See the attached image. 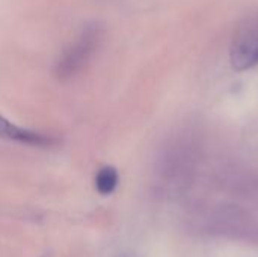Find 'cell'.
Instances as JSON below:
<instances>
[{
	"label": "cell",
	"mask_w": 258,
	"mask_h": 257,
	"mask_svg": "<svg viewBox=\"0 0 258 257\" xmlns=\"http://www.w3.org/2000/svg\"><path fill=\"white\" fill-rule=\"evenodd\" d=\"M0 138L8 141H15L20 144L33 145V147H50L56 142L53 136H47L39 132L18 127L9 120H6L3 115H0Z\"/></svg>",
	"instance_id": "cell-3"
},
{
	"label": "cell",
	"mask_w": 258,
	"mask_h": 257,
	"mask_svg": "<svg viewBox=\"0 0 258 257\" xmlns=\"http://www.w3.org/2000/svg\"><path fill=\"white\" fill-rule=\"evenodd\" d=\"M104 36V29L98 23H91L82 29L76 39L62 52L56 62V74L60 80L77 76L94 58Z\"/></svg>",
	"instance_id": "cell-1"
},
{
	"label": "cell",
	"mask_w": 258,
	"mask_h": 257,
	"mask_svg": "<svg viewBox=\"0 0 258 257\" xmlns=\"http://www.w3.org/2000/svg\"><path fill=\"white\" fill-rule=\"evenodd\" d=\"M118 182H119V176L113 167H104L95 176V188L103 195L112 194L116 189Z\"/></svg>",
	"instance_id": "cell-4"
},
{
	"label": "cell",
	"mask_w": 258,
	"mask_h": 257,
	"mask_svg": "<svg viewBox=\"0 0 258 257\" xmlns=\"http://www.w3.org/2000/svg\"><path fill=\"white\" fill-rule=\"evenodd\" d=\"M230 62L236 71L258 65V12L243 18L236 27L230 45Z\"/></svg>",
	"instance_id": "cell-2"
}]
</instances>
